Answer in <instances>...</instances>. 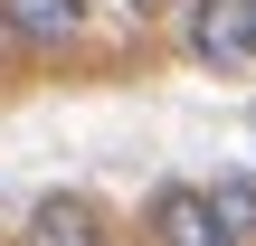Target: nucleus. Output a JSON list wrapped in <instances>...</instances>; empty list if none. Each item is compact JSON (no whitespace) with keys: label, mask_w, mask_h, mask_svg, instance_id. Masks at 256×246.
<instances>
[{"label":"nucleus","mask_w":256,"mask_h":246,"mask_svg":"<svg viewBox=\"0 0 256 246\" xmlns=\"http://www.w3.org/2000/svg\"><path fill=\"white\" fill-rule=\"evenodd\" d=\"M133 246H238V228L218 218L209 180H162L133 218Z\"/></svg>","instance_id":"obj_1"},{"label":"nucleus","mask_w":256,"mask_h":246,"mask_svg":"<svg viewBox=\"0 0 256 246\" xmlns=\"http://www.w3.org/2000/svg\"><path fill=\"white\" fill-rule=\"evenodd\" d=\"M171 9H180V47L209 76H247L256 66V9L247 0H171Z\"/></svg>","instance_id":"obj_2"},{"label":"nucleus","mask_w":256,"mask_h":246,"mask_svg":"<svg viewBox=\"0 0 256 246\" xmlns=\"http://www.w3.org/2000/svg\"><path fill=\"white\" fill-rule=\"evenodd\" d=\"M0 38L28 57H57L86 38V0H0Z\"/></svg>","instance_id":"obj_3"},{"label":"nucleus","mask_w":256,"mask_h":246,"mask_svg":"<svg viewBox=\"0 0 256 246\" xmlns=\"http://www.w3.org/2000/svg\"><path fill=\"white\" fill-rule=\"evenodd\" d=\"M19 237H28V246H114V218H104L86 190H48V199L28 209Z\"/></svg>","instance_id":"obj_4"},{"label":"nucleus","mask_w":256,"mask_h":246,"mask_svg":"<svg viewBox=\"0 0 256 246\" xmlns=\"http://www.w3.org/2000/svg\"><path fill=\"white\" fill-rule=\"evenodd\" d=\"M209 199H218V218L238 228V246H256V171H218Z\"/></svg>","instance_id":"obj_5"},{"label":"nucleus","mask_w":256,"mask_h":246,"mask_svg":"<svg viewBox=\"0 0 256 246\" xmlns=\"http://www.w3.org/2000/svg\"><path fill=\"white\" fill-rule=\"evenodd\" d=\"M152 9H162V0H133V19H152Z\"/></svg>","instance_id":"obj_6"},{"label":"nucleus","mask_w":256,"mask_h":246,"mask_svg":"<svg viewBox=\"0 0 256 246\" xmlns=\"http://www.w3.org/2000/svg\"><path fill=\"white\" fill-rule=\"evenodd\" d=\"M247 133H256V114H247Z\"/></svg>","instance_id":"obj_7"},{"label":"nucleus","mask_w":256,"mask_h":246,"mask_svg":"<svg viewBox=\"0 0 256 246\" xmlns=\"http://www.w3.org/2000/svg\"><path fill=\"white\" fill-rule=\"evenodd\" d=\"M247 9H256V0H247Z\"/></svg>","instance_id":"obj_8"}]
</instances>
